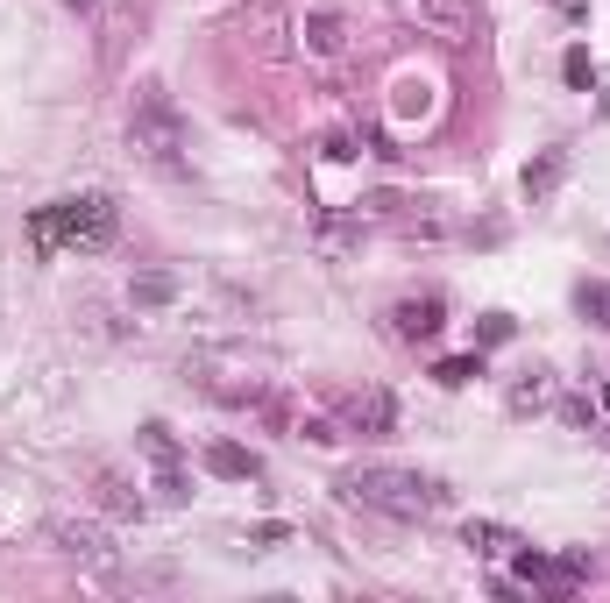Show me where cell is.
Here are the masks:
<instances>
[{
  "instance_id": "obj_1",
  "label": "cell",
  "mask_w": 610,
  "mask_h": 603,
  "mask_svg": "<svg viewBox=\"0 0 610 603\" xmlns=\"http://www.w3.org/2000/svg\"><path fill=\"white\" fill-rule=\"evenodd\" d=\"M341 497L348 504H369V511H384V518H433L447 504V490L419 469H391V462H355L341 476Z\"/></svg>"
},
{
  "instance_id": "obj_2",
  "label": "cell",
  "mask_w": 610,
  "mask_h": 603,
  "mask_svg": "<svg viewBox=\"0 0 610 603\" xmlns=\"http://www.w3.org/2000/svg\"><path fill=\"white\" fill-rule=\"evenodd\" d=\"M128 149L142 164H157V171H185V149H192V128L178 114V100L164 86H142L135 93V114H128Z\"/></svg>"
},
{
  "instance_id": "obj_3",
  "label": "cell",
  "mask_w": 610,
  "mask_h": 603,
  "mask_svg": "<svg viewBox=\"0 0 610 603\" xmlns=\"http://www.w3.org/2000/svg\"><path fill=\"white\" fill-rule=\"evenodd\" d=\"M121 228V206L107 192H79L36 213V249H107Z\"/></svg>"
},
{
  "instance_id": "obj_4",
  "label": "cell",
  "mask_w": 610,
  "mask_h": 603,
  "mask_svg": "<svg viewBox=\"0 0 610 603\" xmlns=\"http://www.w3.org/2000/svg\"><path fill=\"white\" fill-rule=\"evenodd\" d=\"M135 447L149 455V469H157V490H164V504H185V497H192V476H185V447H178V433H171L164 419H142Z\"/></svg>"
},
{
  "instance_id": "obj_5",
  "label": "cell",
  "mask_w": 610,
  "mask_h": 603,
  "mask_svg": "<svg viewBox=\"0 0 610 603\" xmlns=\"http://www.w3.org/2000/svg\"><path fill=\"white\" fill-rule=\"evenodd\" d=\"M398 15H405L419 36L447 43V50L476 36V8H469V0H398Z\"/></svg>"
},
{
  "instance_id": "obj_6",
  "label": "cell",
  "mask_w": 610,
  "mask_h": 603,
  "mask_svg": "<svg viewBox=\"0 0 610 603\" xmlns=\"http://www.w3.org/2000/svg\"><path fill=\"white\" fill-rule=\"evenodd\" d=\"M50 547L71 554V561H86L93 575H114V568H121V554H114V540H107V525H93V518H50Z\"/></svg>"
},
{
  "instance_id": "obj_7",
  "label": "cell",
  "mask_w": 610,
  "mask_h": 603,
  "mask_svg": "<svg viewBox=\"0 0 610 603\" xmlns=\"http://www.w3.org/2000/svg\"><path fill=\"white\" fill-rule=\"evenodd\" d=\"M334 405H341L348 433H362V440H384V433L398 426V405H391V391H341Z\"/></svg>"
},
{
  "instance_id": "obj_8",
  "label": "cell",
  "mask_w": 610,
  "mask_h": 603,
  "mask_svg": "<svg viewBox=\"0 0 610 603\" xmlns=\"http://www.w3.org/2000/svg\"><path fill=\"white\" fill-rule=\"evenodd\" d=\"M235 36H242V43L256 36V50H263V57H277V50H284V36H298V29L284 22V8H277V0H256L249 15H235Z\"/></svg>"
},
{
  "instance_id": "obj_9",
  "label": "cell",
  "mask_w": 610,
  "mask_h": 603,
  "mask_svg": "<svg viewBox=\"0 0 610 603\" xmlns=\"http://www.w3.org/2000/svg\"><path fill=\"white\" fill-rule=\"evenodd\" d=\"M298 43H305V57H341L348 50V22L334 8H313V15L298 22Z\"/></svg>"
},
{
  "instance_id": "obj_10",
  "label": "cell",
  "mask_w": 610,
  "mask_h": 603,
  "mask_svg": "<svg viewBox=\"0 0 610 603\" xmlns=\"http://www.w3.org/2000/svg\"><path fill=\"white\" fill-rule=\"evenodd\" d=\"M206 469H213L220 483H256V476H263V462L249 455L242 440H213V447H206Z\"/></svg>"
},
{
  "instance_id": "obj_11",
  "label": "cell",
  "mask_w": 610,
  "mask_h": 603,
  "mask_svg": "<svg viewBox=\"0 0 610 603\" xmlns=\"http://www.w3.org/2000/svg\"><path fill=\"white\" fill-rule=\"evenodd\" d=\"M391 320H398V334H405V341H433V334L447 327V306L426 291V298H405V306H398Z\"/></svg>"
},
{
  "instance_id": "obj_12",
  "label": "cell",
  "mask_w": 610,
  "mask_h": 603,
  "mask_svg": "<svg viewBox=\"0 0 610 603\" xmlns=\"http://www.w3.org/2000/svg\"><path fill=\"white\" fill-rule=\"evenodd\" d=\"M561 178H568V149H540V157H532V164H525V178H518V192H525L532 206H540V199H547V192H554Z\"/></svg>"
},
{
  "instance_id": "obj_13",
  "label": "cell",
  "mask_w": 610,
  "mask_h": 603,
  "mask_svg": "<svg viewBox=\"0 0 610 603\" xmlns=\"http://www.w3.org/2000/svg\"><path fill=\"white\" fill-rule=\"evenodd\" d=\"M128 298H135L142 313L171 306V298H178V270H135V277H128Z\"/></svg>"
},
{
  "instance_id": "obj_14",
  "label": "cell",
  "mask_w": 610,
  "mask_h": 603,
  "mask_svg": "<svg viewBox=\"0 0 610 603\" xmlns=\"http://www.w3.org/2000/svg\"><path fill=\"white\" fill-rule=\"evenodd\" d=\"M462 547H476V554H504V547H525L511 525H490V518H469V533H462Z\"/></svg>"
},
{
  "instance_id": "obj_15",
  "label": "cell",
  "mask_w": 610,
  "mask_h": 603,
  "mask_svg": "<svg viewBox=\"0 0 610 603\" xmlns=\"http://www.w3.org/2000/svg\"><path fill=\"white\" fill-rule=\"evenodd\" d=\"M100 504H107L114 518H142V497H135V490H128L114 469H100Z\"/></svg>"
},
{
  "instance_id": "obj_16",
  "label": "cell",
  "mask_w": 610,
  "mask_h": 603,
  "mask_svg": "<svg viewBox=\"0 0 610 603\" xmlns=\"http://www.w3.org/2000/svg\"><path fill=\"white\" fill-rule=\"evenodd\" d=\"M575 306H582V320H589V327H610V284H603V277L575 284Z\"/></svg>"
},
{
  "instance_id": "obj_17",
  "label": "cell",
  "mask_w": 610,
  "mask_h": 603,
  "mask_svg": "<svg viewBox=\"0 0 610 603\" xmlns=\"http://www.w3.org/2000/svg\"><path fill=\"white\" fill-rule=\"evenodd\" d=\"M433 376H440L447 391H462V384H476V376H483V348H476V355H447V362H440Z\"/></svg>"
},
{
  "instance_id": "obj_18",
  "label": "cell",
  "mask_w": 610,
  "mask_h": 603,
  "mask_svg": "<svg viewBox=\"0 0 610 603\" xmlns=\"http://www.w3.org/2000/svg\"><path fill=\"white\" fill-rule=\"evenodd\" d=\"M561 79H568V86H575V93H589V86H596V57H589V50H582V43H575V50H568V57H561Z\"/></svg>"
},
{
  "instance_id": "obj_19",
  "label": "cell",
  "mask_w": 610,
  "mask_h": 603,
  "mask_svg": "<svg viewBox=\"0 0 610 603\" xmlns=\"http://www.w3.org/2000/svg\"><path fill=\"white\" fill-rule=\"evenodd\" d=\"M511 334H518V320H511V313H483V320H476V341H483V348H504Z\"/></svg>"
},
{
  "instance_id": "obj_20",
  "label": "cell",
  "mask_w": 610,
  "mask_h": 603,
  "mask_svg": "<svg viewBox=\"0 0 610 603\" xmlns=\"http://www.w3.org/2000/svg\"><path fill=\"white\" fill-rule=\"evenodd\" d=\"M320 157H327V164H355L362 149H355V135H348V128H327V135H320Z\"/></svg>"
},
{
  "instance_id": "obj_21",
  "label": "cell",
  "mask_w": 610,
  "mask_h": 603,
  "mask_svg": "<svg viewBox=\"0 0 610 603\" xmlns=\"http://www.w3.org/2000/svg\"><path fill=\"white\" fill-rule=\"evenodd\" d=\"M348 242H355L348 220H341V213H320V249H348Z\"/></svg>"
},
{
  "instance_id": "obj_22",
  "label": "cell",
  "mask_w": 610,
  "mask_h": 603,
  "mask_svg": "<svg viewBox=\"0 0 610 603\" xmlns=\"http://www.w3.org/2000/svg\"><path fill=\"white\" fill-rule=\"evenodd\" d=\"M511 405H518V412H532V405H547V384H540V376H532V384H518V391H511Z\"/></svg>"
},
{
  "instance_id": "obj_23",
  "label": "cell",
  "mask_w": 610,
  "mask_h": 603,
  "mask_svg": "<svg viewBox=\"0 0 610 603\" xmlns=\"http://www.w3.org/2000/svg\"><path fill=\"white\" fill-rule=\"evenodd\" d=\"M398 114H426V86H398Z\"/></svg>"
},
{
  "instance_id": "obj_24",
  "label": "cell",
  "mask_w": 610,
  "mask_h": 603,
  "mask_svg": "<svg viewBox=\"0 0 610 603\" xmlns=\"http://www.w3.org/2000/svg\"><path fill=\"white\" fill-rule=\"evenodd\" d=\"M561 419H568V426H589V419H596V405H589V398H568V405H561Z\"/></svg>"
},
{
  "instance_id": "obj_25",
  "label": "cell",
  "mask_w": 610,
  "mask_h": 603,
  "mask_svg": "<svg viewBox=\"0 0 610 603\" xmlns=\"http://www.w3.org/2000/svg\"><path fill=\"white\" fill-rule=\"evenodd\" d=\"M554 8H561L568 22H589V0H554Z\"/></svg>"
},
{
  "instance_id": "obj_26",
  "label": "cell",
  "mask_w": 610,
  "mask_h": 603,
  "mask_svg": "<svg viewBox=\"0 0 610 603\" xmlns=\"http://www.w3.org/2000/svg\"><path fill=\"white\" fill-rule=\"evenodd\" d=\"M64 8H79V15H93V8H100V0H64Z\"/></svg>"
},
{
  "instance_id": "obj_27",
  "label": "cell",
  "mask_w": 610,
  "mask_h": 603,
  "mask_svg": "<svg viewBox=\"0 0 610 603\" xmlns=\"http://www.w3.org/2000/svg\"><path fill=\"white\" fill-rule=\"evenodd\" d=\"M596 412H610V384H603V391H596Z\"/></svg>"
}]
</instances>
